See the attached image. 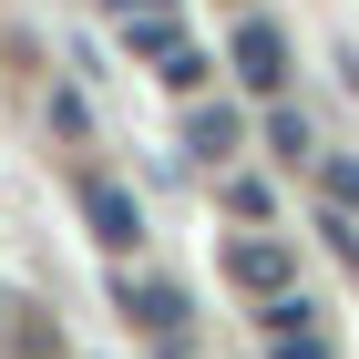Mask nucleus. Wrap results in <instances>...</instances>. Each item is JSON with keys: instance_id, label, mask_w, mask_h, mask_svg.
Wrapping results in <instances>:
<instances>
[{"instance_id": "obj_1", "label": "nucleus", "mask_w": 359, "mask_h": 359, "mask_svg": "<svg viewBox=\"0 0 359 359\" xmlns=\"http://www.w3.org/2000/svg\"><path fill=\"white\" fill-rule=\"evenodd\" d=\"M226 277H236L247 298H287V277H298V257L277 247V236H226Z\"/></svg>"}, {"instance_id": "obj_2", "label": "nucleus", "mask_w": 359, "mask_h": 359, "mask_svg": "<svg viewBox=\"0 0 359 359\" xmlns=\"http://www.w3.org/2000/svg\"><path fill=\"white\" fill-rule=\"evenodd\" d=\"M226 62H236L247 93H287V31H277V21H236V52H226Z\"/></svg>"}, {"instance_id": "obj_3", "label": "nucleus", "mask_w": 359, "mask_h": 359, "mask_svg": "<svg viewBox=\"0 0 359 359\" xmlns=\"http://www.w3.org/2000/svg\"><path fill=\"white\" fill-rule=\"evenodd\" d=\"M83 216H93V236H103L113 257H123V247H144V205H134L123 185H103V175L83 185Z\"/></svg>"}, {"instance_id": "obj_4", "label": "nucleus", "mask_w": 359, "mask_h": 359, "mask_svg": "<svg viewBox=\"0 0 359 359\" xmlns=\"http://www.w3.org/2000/svg\"><path fill=\"white\" fill-rule=\"evenodd\" d=\"M123 41H134L144 62H165L175 41H185V21H175V0H144V11H123Z\"/></svg>"}, {"instance_id": "obj_5", "label": "nucleus", "mask_w": 359, "mask_h": 359, "mask_svg": "<svg viewBox=\"0 0 359 359\" xmlns=\"http://www.w3.org/2000/svg\"><path fill=\"white\" fill-rule=\"evenodd\" d=\"M267 339H277V359H329V339L308 329L298 298H267Z\"/></svg>"}, {"instance_id": "obj_6", "label": "nucleus", "mask_w": 359, "mask_h": 359, "mask_svg": "<svg viewBox=\"0 0 359 359\" xmlns=\"http://www.w3.org/2000/svg\"><path fill=\"white\" fill-rule=\"evenodd\" d=\"M185 144H195V154H236V113H226V103H195Z\"/></svg>"}, {"instance_id": "obj_7", "label": "nucleus", "mask_w": 359, "mask_h": 359, "mask_svg": "<svg viewBox=\"0 0 359 359\" xmlns=\"http://www.w3.org/2000/svg\"><path fill=\"white\" fill-rule=\"evenodd\" d=\"M267 144L287 154V165H318V154H308V123H298V113H267Z\"/></svg>"}, {"instance_id": "obj_8", "label": "nucleus", "mask_w": 359, "mask_h": 359, "mask_svg": "<svg viewBox=\"0 0 359 359\" xmlns=\"http://www.w3.org/2000/svg\"><path fill=\"white\" fill-rule=\"evenodd\" d=\"M165 83H175V93H205V52H195V41H175V52H165Z\"/></svg>"}, {"instance_id": "obj_9", "label": "nucleus", "mask_w": 359, "mask_h": 359, "mask_svg": "<svg viewBox=\"0 0 359 359\" xmlns=\"http://www.w3.org/2000/svg\"><path fill=\"white\" fill-rule=\"evenodd\" d=\"M318 185H329L339 205H359V165H349V154H329V165H318Z\"/></svg>"}]
</instances>
